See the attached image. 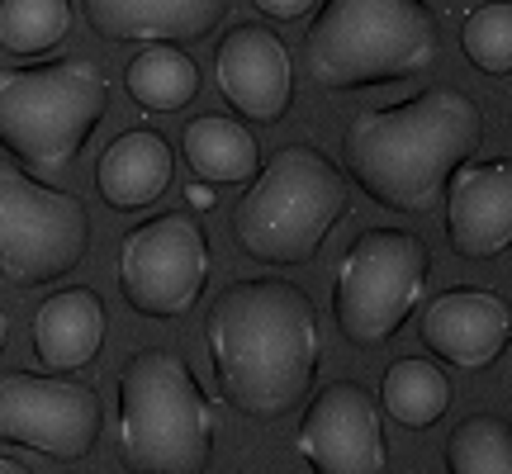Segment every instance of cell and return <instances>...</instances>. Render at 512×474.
I'll return each instance as SVG.
<instances>
[{"label":"cell","mask_w":512,"mask_h":474,"mask_svg":"<svg viewBox=\"0 0 512 474\" xmlns=\"http://www.w3.org/2000/svg\"><path fill=\"white\" fill-rule=\"evenodd\" d=\"M204 347L228 408L275 422L304 403L318 380L323 332L313 299L290 280H233L204 313Z\"/></svg>","instance_id":"obj_1"},{"label":"cell","mask_w":512,"mask_h":474,"mask_svg":"<svg viewBox=\"0 0 512 474\" xmlns=\"http://www.w3.org/2000/svg\"><path fill=\"white\" fill-rule=\"evenodd\" d=\"M512 309L489 285H451L422 309V342L456 370H489L508 351Z\"/></svg>","instance_id":"obj_13"},{"label":"cell","mask_w":512,"mask_h":474,"mask_svg":"<svg viewBox=\"0 0 512 474\" xmlns=\"http://www.w3.org/2000/svg\"><path fill=\"white\" fill-rule=\"evenodd\" d=\"M105 347V299L91 285H67L34 309V356L48 375H72Z\"/></svg>","instance_id":"obj_17"},{"label":"cell","mask_w":512,"mask_h":474,"mask_svg":"<svg viewBox=\"0 0 512 474\" xmlns=\"http://www.w3.org/2000/svg\"><path fill=\"white\" fill-rule=\"evenodd\" d=\"M219 413L195 370L166 347L133 351L119 370V465L128 474H209Z\"/></svg>","instance_id":"obj_3"},{"label":"cell","mask_w":512,"mask_h":474,"mask_svg":"<svg viewBox=\"0 0 512 474\" xmlns=\"http://www.w3.org/2000/svg\"><path fill=\"white\" fill-rule=\"evenodd\" d=\"M432 252L408 228H366L351 237V247L332 275V318L351 347L375 351L413 318L427 294Z\"/></svg>","instance_id":"obj_7"},{"label":"cell","mask_w":512,"mask_h":474,"mask_svg":"<svg viewBox=\"0 0 512 474\" xmlns=\"http://www.w3.org/2000/svg\"><path fill=\"white\" fill-rule=\"evenodd\" d=\"M214 81L247 124L271 128L294 105V57L266 24H233L214 48Z\"/></svg>","instance_id":"obj_12"},{"label":"cell","mask_w":512,"mask_h":474,"mask_svg":"<svg viewBox=\"0 0 512 474\" xmlns=\"http://www.w3.org/2000/svg\"><path fill=\"white\" fill-rule=\"evenodd\" d=\"M105 43H200L223 24L228 0H81Z\"/></svg>","instance_id":"obj_15"},{"label":"cell","mask_w":512,"mask_h":474,"mask_svg":"<svg viewBox=\"0 0 512 474\" xmlns=\"http://www.w3.org/2000/svg\"><path fill=\"white\" fill-rule=\"evenodd\" d=\"M252 5L266 19H299V15H309L318 0H252Z\"/></svg>","instance_id":"obj_24"},{"label":"cell","mask_w":512,"mask_h":474,"mask_svg":"<svg viewBox=\"0 0 512 474\" xmlns=\"http://www.w3.org/2000/svg\"><path fill=\"white\" fill-rule=\"evenodd\" d=\"M299 460L313 474H384L389 441H384L380 403L366 384L337 380L304 408L299 418Z\"/></svg>","instance_id":"obj_11"},{"label":"cell","mask_w":512,"mask_h":474,"mask_svg":"<svg viewBox=\"0 0 512 474\" xmlns=\"http://www.w3.org/2000/svg\"><path fill=\"white\" fill-rule=\"evenodd\" d=\"M427 0H323L304 34V67L323 91H375L437 62Z\"/></svg>","instance_id":"obj_4"},{"label":"cell","mask_w":512,"mask_h":474,"mask_svg":"<svg viewBox=\"0 0 512 474\" xmlns=\"http://www.w3.org/2000/svg\"><path fill=\"white\" fill-rule=\"evenodd\" d=\"M0 474H29L19 460H10V456H0Z\"/></svg>","instance_id":"obj_25"},{"label":"cell","mask_w":512,"mask_h":474,"mask_svg":"<svg viewBox=\"0 0 512 474\" xmlns=\"http://www.w3.org/2000/svg\"><path fill=\"white\" fill-rule=\"evenodd\" d=\"M347 176L313 143H290L261 162L233 204V242L261 266H304L347 219Z\"/></svg>","instance_id":"obj_5"},{"label":"cell","mask_w":512,"mask_h":474,"mask_svg":"<svg viewBox=\"0 0 512 474\" xmlns=\"http://www.w3.org/2000/svg\"><path fill=\"white\" fill-rule=\"evenodd\" d=\"M91 252V209L81 195L29 176L0 157V275L34 290L53 285Z\"/></svg>","instance_id":"obj_8"},{"label":"cell","mask_w":512,"mask_h":474,"mask_svg":"<svg viewBox=\"0 0 512 474\" xmlns=\"http://www.w3.org/2000/svg\"><path fill=\"white\" fill-rule=\"evenodd\" d=\"M380 408L399 422V427L422 432V427H432V422L446 418V408H451V380H446L441 365L422 361V356H403V361H394L384 370Z\"/></svg>","instance_id":"obj_20"},{"label":"cell","mask_w":512,"mask_h":474,"mask_svg":"<svg viewBox=\"0 0 512 474\" xmlns=\"http://www.w3.org/2000/svg\"><path fill=\"white\" fill-rule=\"evenodd\" d=\"M105 432V403L72 375H0V441L53 460H81Z\"/></svg>","instance_id":"obj_10"},{"label":"cell","mask_w":512,"mask_h":474,"mask_svg":"<svg viewBox=\"0 0 512 474\" xmlns=\"http://www.w3.org/2000/svg\"><path fill=\"white\" fill-rule=\"evenodd\" d=\"M72 34V0H0V48L10 57H43Z\"/></svg>","instance_id":"obj_21"},{"label":"cell","mask_w":512,"mask_h":474,"mask_svg":"<svg viewBox=\"0 0 512 474\" xmlns=\"http://www.w3.org/2000/svg\"><path fill=\"white\" fill-rule=\"evenodd\" d=\"M176 152L157 128H124L95 162V190L114 214H143L171 190Z\"/></svg>","instance_id":"obj_16"},{"label":"cell","mask_w":512,"mask_h":474,"mask_svg":"<svg viewBox=\"0 0 512 474\" xmlns=\"http://www.w3.org/2000/svg\"><path fill=\"white\" fill-rule=\"evenodd\" d=\"M185 166L200 176V185L223 190V185H247L261 171L252 128L228 119V114H195L181 133Z\"/></svg>","instance_id":"obj_18"},{"label":"cell","mask_w":512,"mask_h":474,"mask_svg":"<svg viewBox=\"0 0 512 474\" xmlns=\"http://www.w3.org/2000/svg\"><path fill=\"white\" fill-rule=\"evenodd\" d=\"M110 114V81L86 57L0 67V147L29 176H62Z\"/></svg>","instance_id":"obj_6"},{"label":"cell","mask_w":512,"mask_h":474,"mask_svg":"<svg viewBox=\"0 0 512 474\" xmlns=\"http://www.w3.org/2000/svg\"><path fill=\"white\" fill-rule=\"evenodd\" d=\"M484 143V110L460 86H422L399 105L356 110L342 128V176L389 214L437 209Z\"/></svg>","instance_id":"obj_2"},{"label":"cell","mask_w":512,"mask_h":474,"mask_svg":"<svg viewBox=\"0 0 512 474\" xmlns=\"http://www.w3.org/2000/svg\"><path fill=\"white\" fill-rule=\"evenodd\" d=\"M451 474H512V427L503 413H470L446 441Z\"/></svg>","instance_id":"obj_22"},{"label":"cell","mask_w":512,"mask_h":474,"mask_svg":"<svg viewBox=\"0 0 512 474\" xmlns=\"http://www.w3.org/2000/svg\"><path fill=\"white\" fill-rule=\"evenodd\" d=\"M209 237L200 219L171 209L157 219L128 228L119 242V294L133 313L176 323L200 304L209 285Z\"/></svg>","instance_id":"obj_9"},{"label":"cell","mask_w":512,"mask_h":474,"mask_svg":"<svg viewBox=\"0 0 512 474\" xmlns=\"http://www.w3.org/2000/svg\"><path fill=\"white\" fill-rule=\"evenodd\" d=\"M124 86H128V95H133V105L171 114L200 95V62L185 53V48L147 43V48H138V53L128 57Z\"/></svg>","instance_id":"obj_19"},{"label":"cell","mask_w":512,"mask_h":474,"mask_svg":"<svg viewBox=\"0 0 512 474\" xmlns=\"http://www.w3.org/2000/svg\"><path fill=\"white\" fill-rule=\"evenodd\" d=\"M190 200H195V204H209L214 195H209V185H195V190H190Z\"/></svg>","instance_id":"obj_27"},{"label":"cell","mask_w":512,"mask_h":474,"mask_svg":"<svg viewBox=\"0 0 512 474\" xmlns=\"http://www.w3.org/2000/svg\"><path fill=\"white\" fill-rule=\"evenodd\" d=\"M5 342H10V313L0 309V351H5Z\"/></svg>","instance_id":"obj_26"},{"label":"cell","mask_w":512,"mask_h":474,"mask_svg":"<svg viewBox=\"0 0 512 474\" xmlns=\"http://www.w3.org/2000/svg\"><path fill=\"white\" fill-rule=\"evenodd\" d=\"M446 242L465 261H494L512 247V166L465 162L446 185Z\"/></svg>","instance_id":"obj_14"},{"label":"cell","mask_w":512,"mask_h":474,"mask_svg":"<svg viewBox=\"0 0 512 474\" xmlns=\"http://www.w3.org/2000/svg\"><path fill=\"white\" fill-rule=\"evenodd\" d=\"M460 48L470 57V67L503 81L512 72V0H479L460 19Z\"/></svg>","instance_id":"obj_23"}]
</instances>
